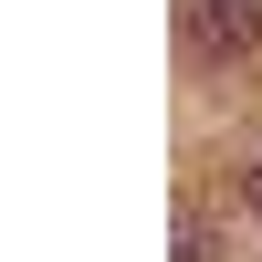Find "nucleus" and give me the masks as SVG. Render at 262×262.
I'll use <instances>...</instances> for the list:
<instances>
[{"label":"nucleus","mask_w":262,"mask_h":262,"mask_svg":"<svg viewBox=\"0 0 262 262\" xmlns=\"http://www.w3.org/2000/svg\"><path fill=\"white\" fill-rule=\"evenodd\" d=\"M252 42H262V11H252V0H189V11H179V63H189V74H231Z\"/></svg>","instance_id":"nucleus-1"},{"label":"nucleus","mask_w":262,"mask_h":262,"mask_svg":"<svg viewBox=\"0 0 262 262\" xmlns=\"http://www.w3.org/2000/svg\"><path fill=\"white\" fill-rule=\"evenodd\" d=\"M179 262H221V231H210V221H189V231H179Z\"/></svg>","instance_id":"nucleus-2"},{"label":"nucleus","mask_w":262,"mask_h":262,"mask_svg":"<svg viewBox=\"0 0 262 262\" xmlns=\"http://www.w3.org/2000/svg\"><path fill=\"white\" fill-rule=\"evenodd\" d=\"M242 210H252V221H262V158L242 168Z\"/></svg>","instance_id":"nucleus-3"}]
</instances>
